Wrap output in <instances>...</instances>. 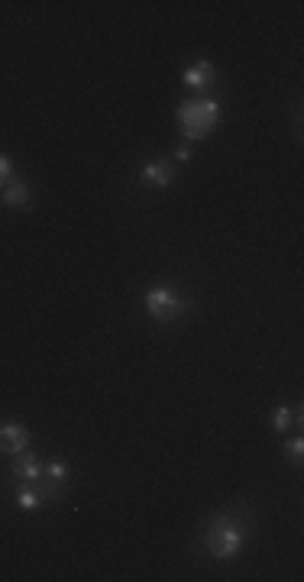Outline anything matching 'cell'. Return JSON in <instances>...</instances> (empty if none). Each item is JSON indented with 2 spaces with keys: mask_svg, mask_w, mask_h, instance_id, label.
Masks as SVG:
<instances>
[{
  "mask_svg": "<svg viewBox=\"0 0 304 582\" xmlns=\"http://www.w3.org/2000/svg\"><path fill=\"white\" fill-rule=\"evenodd\" d=\"M243 543H246V531L237 518L223 515L217 521H211V527H207V553L214 560H233L243 550Z\"/></svg>",
  "mask_w": 304,
  "mask_h": 582,
  "instance_id": "cell-1",
  "label": "cell"
},
{
  "mask_svg": "<svg viewBox=\"0 0 304 582\" xmlns=\"http://www.w3.org/2000/svg\"><path fill=\"white\" fill-rule=\"evenodd\" d=\"M217 120H220V104L207 101V97H201V101H185L178 107V127H181V133H185L188 139L207 136L217 127Z\"/></svg>",
  "mask_w": 304,
  "mask_h": 582,
  "instance_id": "cell-2",
  "label": "cell"
},
{
  "mask_svg": "<svg viewBox=\"0 0 304 582\" xmlns=\"http://www.w3.org/2000/svg\"><path fill=\"white\" fill-rule=\"evenodd\" d=\"M146 307L156 321H175L178 314H185V301L165 285H156L146 291Z\"/></svg>",
  "mask_w": 304,
  "mask_h": 582,
  "instance_id": "cell-3",
  "label": "cell"
},
{
  "mask_svg": "<svg viewBox=\"0 0 304 582\" xmlns=\"http://www.w3.org/2000/svg\"><path fill=\"white\" fill-rule=\"evenodd\" d=\"M26 443H29V431L26 427H20V424H4L0 427V453L17 456L26 450Z\"/></svg>",
  "mask_w": 304,
  "mask_h": 582,
  "instance_id": "cell-4",
  "label": "cell"
},
{
  "mask_svg": "<svg viewBox=\"0 0 304 582\" xmlns=\"http://www.w3.org/2000/svg\"><path fill=\"white\" fill-rule=\"evenodd\" d=\"M13 473L20 476V479H26V482H36L39 476H43V466H39V459H36L33 453H17L13 456Z\"/></svg>",
  "mask_w": 304,
  "mask_h": 582,
  "instance_id": "cell-5",
  "label": "cell"
},
{
  "mask_svg": "<svg viewBox=\"0 0 304 582\" xmlns=\"http://www.w3.org/2000/svg\"><path fill=\"white\" fill-rule=\"evenodd\" d=\"M143 181L146 185H156V188H165L172 181V169L165 165V162H146Z\"/></svg>",
  "mask_w": 304,
  "mask_h": 582,
  "instance_id": "cell-6",
  "label": "cell"
},
{
  "mask_svg": "<svg viewBox=\"0 0 304 582\" xmlns=\"http://www.w3.org/2000/svg\"><path fill=\"white\" fill-rule=\"evenodd\" d=\"M214 81V65L211 62H198L195 68L185 71V85L188 88H207Z\"/></svg>",
  "mask_w": 304,
  "mask_h": 582,
  "instance_id": "cell-7",
  "label": "cell"
},
{
  "mask_svg": "<svg viewBox=\"0 0 304 582\" xmlns=\"http://www.w3.org/2000/svg\"><path fill=\"white\" fill-rule=\"evenodd\" d=\"M29 198H33V194H29L26 181H13V185L4 188V204H7V207H26Z\"/></svg>",
  "mask_w": 304,
  "mask_h": 582,
  "instance_id": "cell-8",
  "label": "cell"
},
{
  "mask_svg": "<svg viewBox=\"0 0 304 582\" xmlns=\"http://www.w3.org/2000/svg\"><path fill=\"white\" fill-rule=\"evenodd\" d=\"M298 408L295 411H291V408H275V414H272V427H275V431L279 434H285L288 427H291V424H295V417H298Z\"/></svg>",
  "mask_w": 304,
  "mask_h": 582,
  "instance_id": "cell-9",
  "label": "cell"
},
{
  "mask_svg": "<svg viewBox=\"0 0 304 582\" xmlns=\"http://www.w3.org/2000/svg\"><path fill=\"white\" fill-rule=\"evenodd\" d=\"M46 476H49V485H55V489H62V482L68 479V466L62 463V459H52V463L46 466Z\"/></svg>",
  "mask_w": 304,
  "mask_h": 582,
  "instance_id": "cell-10",
  "label": "cell"
},
{
  "mask_svg": "<svg viewBox=\"0 0 304 582\" xmlns=\"http://www.w3.org/2000/svg\"><path fill=\"white\" fill-rule=\"evenodd\" d=\"M17 505L23 508V511H36V508L43 505V498H39V492H33V489H20L17 492Z\"/></svg>",
  "mask_w": 304,
  "mask_h": 582,
  "instance_id": "cell-11",
  "label": "cell"
},
{
  "mask_svg": "<svg viewBox=\"0 0 304 582\" xmlns=\"http://www.w3.org/2000/svg\"><path fill=\"white\" fill-rule=\"evenodd\" d=\"M10 175H13V162H10L7 155H0V188H7Z\"/></svg>",
  "mask_w": 304,
  "mask_h": 582,
  "instance_id": "cell-12",
  "label": "cell"
},
{
  "mask_svg": "<svg viewBox=\"0 0 304 582\" xmlns=\"http://www.w3.org/2000/svg\"><path fill=\"white\" fill-rule=\"evenodd\" d=\"M288 456H291L295 463H301V456H304V440H301V437L288 443Z\"/></svg>",
  "mask_w": 304,
  "mask_h": 582,
  "instance_id": "cell-13",
  "label": "cell"
},
{
  "mask_svg": "<svg viewBox=\"0 0 304 582\" xmlns=\"http://www.w3.org/2000/svg\"><path fill=\"white\" fill-rule=\"evenodd\" d=\"M191 159V149H188V146H178L175 149V162H188Z\"/></svg>",
  "mask_w": 304,
  "mask_h": 582,
  "instance_id": "cell-14",
  "label": "cell"
}]
</instances>
